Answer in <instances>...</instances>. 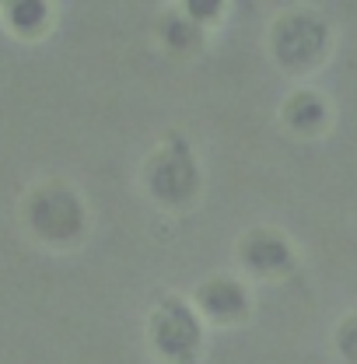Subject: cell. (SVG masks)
Returning <instances> with one entry per match:
<instances>
[{"mask_svg":"<svg viewBox=\"0 0 357 364\" xmlns=\"http://www.w3.org/2000/svg\"><path fill=\"white\" fill-rule=\"evenodd\" d=\"M25 218H28V228L43 242H56V245H67V242H74L85 231V207H81V200L67 186H60V182H49V186L32 193Z\"/></svg>","mask_w":357,"mask_h":364,"instance_id":"1","label":"cell"},{"mask_svg":"<svg viewBox=\"0 0 357 364\" xmlns=\"http://www.w3.org/2000/svg\"><path fill=\"white\" fill-rule=\"evenodd\" d=\"M273 39H277L280 63L291 67V70H302V67H309V63H315L322 56V49H326V28L315 18H309V14H291V18L280 21V28H277Z\"/></svg>","mask_w":357,"mask_h":364,"instance_id":"2","label":"cell"},{"mask_svg":"<svg viewBox=\"0 0 357 364\" xmlns=\"http://www.w3.org/2000/svg\"><path fill=\"white\" fill-rule=\"evenodd\" d=\"M151 189H154L161 200H169V203L186 200V196L196 189V168H193V161L186 158V147H178L172 154H161V158L154 161Z\"/></svg>","mask_w":357,"mask_h":364,"instance_id":"3","label":"cell"},{"mask_svg":"<svg viewBox=\"0 0 357 364\" xmlns=\"http://www.w3.org/2000/svg\"><path fill=\"white\" fill-rule=\"evenodd\" d=\"M154 340H158V347H161L165 354H172V358L193 350L196 340H200L196 318L189 316L178 301H169V305L154 316Z\"/></svg>","mask_w":357,"mask_h":364,"instance_id":"4","label":"cell"},{"mask_svg":"<svg viewBox=\"0 0 357 364\" xmlns=\"http://www.w3.org/2000/svg\"><path fill=\"white\" fill-rule=\"evenodd\" d=\"M245 256H249V263L260 273H277V270H287V267H291V256H287L280 235H277V238H273V235H256V238L249 242Z\"/></svg>","mask_w":357,"mask_h":364,"instance_id":"5","label":"cell"},{"mask_svg":"<svg viewBox=\"0 0 357 364\" xmlns=\"http://www.w3.org/2000/svg\"><path fill=\"white\" fill-rule=\"evenodd\" d=\"M200 305H203L211 316H235V312L245 309V298H242V291H238L235 284L218 280V284H207V287L200 291Z\"/></svg>","mask_w":357,"mask_h":364,"instance_id":"6","label":"cell"},{"mask_svg":"<svg viewBox=\"0 0 357 364\" xmlns=\"http://www.w3.org/2000/svg\"><path fill=\"white\" fill-rule=\"evenodd\" d=\"M287 119L298 127V130H315L319 123H322V102L315 98V95H294V102H291V109H287Z\"/></svg>","mask_w":357,"mask_h":364,"instance_id":"7","label":"cell"},{"mask_svg":"<svg viewBox=\"0 0 357 364\" xmlns=\"http://www.w3.org/2000/svg\"><path fill=\"white\" fill-rule=\"evenodd\" d=\"M46 11H49L46 4H11V7H7V21H11L18 32H25L28 21H39V25H43Z\"/></svg>","mask_w":357,"mask_h":364,"instance_id":"8","label":"cell"},{"mask_svg":"<svg viewBox=\"0 0 357 364\" xmlns=\"http://www.w3.org/2000/svg\"><path fill=\"white\" fill-rule=\"evenodd\" d=\"M340 347H343V354L357 364V318H351V326L340 333Z\"/></svg>","mask_w":357,"mask_h":364,"instance_id":"9","label":"cell"}]
</instances>
